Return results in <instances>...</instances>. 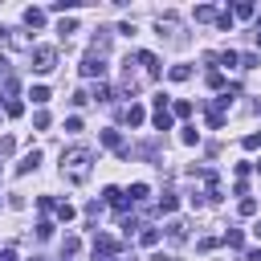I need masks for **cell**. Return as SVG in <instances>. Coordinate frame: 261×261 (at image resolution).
<instances>
[{
  "label": "cell",
  "instance_id": "33",
  "mask_svg": "<svg viewBox=\"0 0 261 261\" xmlns=\"http://www.w3.org/2000/svg\"><path fill=\"white\" fill-rule=\"evenodd\" d=\"M33 126H37V130H45V126H49V114H45V110H37V114H33Z\"/></svg>",
  "mask_w": 261,
  "mask_h": 261
},
{
  "label": "cell",
  "instance_id": "10",
  "mask_svg": "<svg viewBox=\"0 0 261 261\" xmlns=\"http://www.w3.org/2000/svg\"><path fill=\"white\" fill-rule=\"evenodd\" d=\"M167 241H175V245L188 241V220H171V224H167Z\"/></svg>",
  "mask_w": 261,
  "mask_h": 261
},
{
  "label": "cell",
  "instance_id": "7",
  "mask_svg": "<svg viewBox=\"0 0 261 261\" xmlns=\"http://www.w3.org/2000/svg\"><path fill=\"white\" fill-rule=\"evenodd\" d=\"M37 167H41V151L33 147V151H29V155L16 163V175H29V171H37Z\"/></svg>",
  "mask_w": 261,
  "mask_h": 261
},
{
  "label": "cell",
  "instance_id": "18",
  "mask_svg": "<svg viewBox=\"0 0 261 261\" xmlns=\"http://www.w3.org/2000/svg\"><path fill=\"white\" fill-rule=\"evenodd\" d=\"M29 98H33L37 106H45V102H49V86H33V90H29Z\"/></svg>",
  "mask_w": 261,
  "mask_h": 261
},
{
  "label": "cell",
  "instance_id": "2",
  "mask_svg": "<svg viewBox=\"0 0 261 261\" xmlns=\"http://www.w3.org/2000/svg\"><path fill=\"white\" fill-rule=\"evenodd\" d=\"M57 65V49L53 45H33V69L37 73H49Z\"/></svg>",
  "mask_w": 261,
  "mask_h": 261
},
{
  "label": "cell",
  "instance_id": "12",
  "mask_svg": "<svg viewBox=\"0 0 261 261\" xmlns=\"http://www.w3.org/2000/svg\"><path fill=\"white\" fill-rule=\"evenodd\" d=\"M147 196H151V188H147V184H130V192H126V200H130V204H143Z\"/></svg>",
  "mask_w": 261,
  "mask_h": 261
},
{
  "label": "cell",
  "instance_id": "29",
  "mask_svg": "<svg viewBox=\"0 0 261 261\" xmlns=\"http://www.w3.org/2000/svg\"><path fill=\"white\" fill-rule=\"evenodd\" d=\"M139 241H143V245H159V232H155V228H143Z\"/></svg>",
  "mask_w": 261,
  "mask_h": 261
},
{
  "label": "cell",
  "instance_id": "5",
  "mask_svg": "<svg viewBox=\"0 0 261 261\" xmlns=\"http://www.w3.org/2000/svg\"><path fill=\"white\" fill-rule=\"evenodd\" d=\"M135 61L147 69V77H159V57H155V53H147V49H143V53H135Z\"/></svg>",
  "mask_w": 261,
  "mask_h": 261
},
{
  "label": "cell",
  "instance_id": "24",
  "mask_svg": "<svg viewBox=\"0 0 261 261\" xmlns=\"http://www.w3.org/2000/svg\"><path fill=\"white\" fill-rule=\"evenodd\" d=\"M253 12H257V8H253V0H241V4L232 8V16H253Z\"/></svg>",
  "mask_w": 261,
  "mask_h": 261
},
{
  "label": "cell",
  "instance_id": "38",
  "mask_svg": "<svg viewBox=\"0 0 261 261\" xmlns=\"http://www.w3.org/2000/svg\"><path fill=\"white\" fill-rule=\"evenodd\" d=\"M0 73L8 77V57H4V53H0Z\"/></svg>",
  "mask_w": 261,
  "mask_h": 261
},
{
  "label": "cell",
  "instance_id": "1",
  "mask_svg": "<svg viewBox=\"0 0 261 261\" xmlns=\"http://www.w3.org/2000/svg\"><path fill=\"white\" fill-rule=\"evenodd\" d=\"M90 163H94V151L90 147H69L61 151V175L69 184H86L90 179Z\"/></svg>",
  "mask_w": 261,
  "mask_h": 261
},
{
  "label": "cell",
  "instance_id": "26",
  "mask_svg": "<svg viewBox=\"0 0 261 261\" xmlns=\"http://www.w3.org/2000/svg\"><path fill=\"white\" fill-rule=\"evenodd\" d=\"M57 33H61V41H65L69 33H77V20H61V24H57Z\"/></svg>",
  "mask_w": 261,
  "mask_h": 261
},
{
  "label": "cell",
  "instance_id": "36",
  "mask_svg": "<svg viewBox=\"0 0 261 261\" xmlns=\"http://www.w3.org/2000/svg\"><path fill=\"white\" fill-rule=\"evenodd\" d=\"M65 130H69V135H77V130H82V118H77V114H73V118H65Z\"/></svg>",
  "mask_w": 261,
  "mask_h": 261
},
{
  "label": "cell",
  "instance_id": "23",
  "mask_svg": "<svg viewBox=\"0 0 261 261\" xmlns=\"http://www.w3.org/2000/svg\"><path fill=\"white\" fill-rule=\"evenodd\" d=\"M175 204H179V200H175V192H163V200H159V212H175Z\"/></svg>",
  "mask_w": 261,
  "mask_h": 261
},
{
  "label": "cell",
  "instance_id": "20",
  "mask_svg": "<svg viewBox=\"0 0 261 261\" xmlns=\"http://www.w3.org/2000/svg\"><path fill=\"white\" fill-rule=\"evenodd\" d=\"M237 212H241V216H257V200H253V196H245V200L237 204Z\"/></svg>",
  "mask_w": 261,
  "mask_h": 261
},
{
  "label": "cell",
  "instance_id": "44",
  "mask_svg": "<svg viewBox=\"0 0 261 261\" xmlns=\"http://www.w3.org/2000/svg\"><path fill=\"white\" fill-rule=\"evenodd\" d=\"M0 175H4V171H0Z\"/></svg>",
  "mask_w": 261,
  "mask_h": 261
},
{
  "label": "cell",
  "instance_id": "40",
  "mask_svg": "<svg viewBox=\"0 0 261 261\" xmlns=\"http://www.w3.org/2000/svg\"><path fill=\"white\" fill-rule=\"evenodd\" d=\"M4 41H8V29H4V24H0V45H4Z\"/></svg>",
  "mask_w": 261,
  "mask_h": 261
},
{
  "label": "cell",
  "instance_id": "17",
  "mask_svg": "<svg viewBox=\"0 0 261 261\" xmlns=\"http://www.w3.org/2000/svg\"><path fill=\"white\" fill-rule=\"evenodd\" d=\"M224 245H228V249H241V245H245V232H241V228H228V232H224Z\"/></svg>",
  "mask_w": 261,
  "mask_h": 261
},
{
  "label": "cell",
  "instance_id": "34",
  "mask_svg": "<svg viewBox=\"0 0 261 261\" xmlns=\"http://www.w3.org/2000/svg\"><path fill=\"white\" fill-rule=\"evenodd\" d=\"M77 249H82V241H77V237H65V257H73Z\"/></svg>",
  "mask_w": 261,
  "mask_h": 261
},
{
  "label": "cell",
  "instance_id": "11",
  "mask_svg": "<svg viewBox=\"0 0 261 261\" xmlns=\"http://www.w3.org/2000/svg\"><path fill=\"white\" fill-rule=\"evenodd\" d=\"M24 24L29 29H41L45 24V8H24Z\"/></svg>",
  "mask_w": 261,
  "mask_h": 261
},
{
  "label": "cell",
  "instance_id": "39",
  "mask_svg": "<svg viewBox=\"0 0 261 261\" xmlns=\"http://www.w3.org/2000/svg\"><path fill=\"white\" fill-rule=\"evenodd\" d=\"M249 261H261V249H249Z\"/></svg>",
  "mask_w": 261,
  "mask_h": 261
},
{
  "label": "cell",
  "instance_id": "15",
  "mask_svg": "<svg viewBox=\"0 0 261 261\" xmlns=\"http://www.w3.org/2000/svg\"><path fill=\"white\" fill-rule=\"evenodd\" d=\"M155 130H171V110H155Z\"/></svg>",
  "mask_w": 261,
  "mask_h": 261
},
{
  "label": "cell",
  "instance_id": "4",
  "mask_svg": "<svg viewBox=\"0 0 261 261\" xmlns=\"http://www.w3.org/2000/svg\"><path fill=\"white\" fill-rule=\"evenodd\" d=\"M94 257L114 261V257H118V241H114V237H106V232H98V237H94Z\"/></svg>",
  "mask_w": 261,
  "mask_h": 261
},
{
  "label": "cell",
  "instance_id": "8",
  "mask_svg": "<svg viewBox=\"0 0 261 261\" xmlns=\"http://www.w3.org/2000/svg\"><path fill=\"white\" fill-rule=\"evenodd\" d=\"M98 139H102V147H110V151H118V155L126 151V143H122V135H118V130H102Z\"/></svg>",
  "mask_w": 261,
  "mask_h": 261
},
{
  "label": "cell",
  "instance_id": "32",
  "mask_svg": "<svg viewBox=\"0 0 261 261\" xmlns=\"http://www.w3.org/2000/svg\"><path fill=\"white\" fill-rule=\"evenodd\" d=\"M175 114H179V118H188V114H192V102H188V98H179V102H175Z\"/></svg>",
  "mask_w": 261,
  "mask_h": 261
},
{
  "label": "cell",
  "instance_id": "9",
  "mask_svg": "<svg viewBox=\"0 0 261 261\" xmlns=\"http://www.w3.org/2000/svg\"><path fill=\"white\" fill-rule=\"evenodd\" d=\"M102 196H106V204H110L114 212H126V192H118V188H106Z\"/></svg>",
  "mask_w": 261,
  "mask_h": 261
},
{
  "label": "cell",
  "instance_id": "28",
  "mask_svg": "<svg viewBox=\"0 0 261 261\" xmlns=\"http://www.w3.org/2000/svg\"><path fill=\"white\" fill-rule=\"evenodd\" d=\"M53 212H57V220H73V204H57Z\"/></svg>",
  "mask_w": 261,
  "mask_h": 261
},
{
  "label": "cell",
  "instance_id": "35",
  "mask_svg": "<svg viewBox=\"0 0 261 261\" xmlns=\"http://www.w3.org/2000/svg\"><path fill=\"white\" fill-rule=\"evenodd\" d=\"M241 147H245V151H257V147H261V135H245V143H241Z\"/></svg>",
  "mask_w": 261,
  "mask_h": 261
},
{
  "label": "cell",
  "instance_id": "42",
  "mask_svg": "<svg viewBox=\"0 0 261 261\" xmlns=\"http://www.w3.org/2000/svg\"><path fill=\"white\" fill-rule=\"evenodd\" d=\"M257 29H261V16H257Z\"/></svg>",
  "mask_w": 261,
  "mask_h": 261
},
{
  "label": "cell",
  "instance_id": "3",
  "mask_svg": "<svg viewBox=\"0 0 261 261\" xmlns=\"http://www.w3.org/2000/svg\"><path fill=\"white\" fill-rule=\"evenodd\" d=\"M82 77H98V82H102V77H106V57H102V53H86V57H82Z\"/></svg>",
  "mask_w": 261,
  "mask_h": 261
},
{
  "label": "cell",
  "instance_id": "37",
  "mask_svg": "<svg viewBox=\"0 0 261 261\" xmlns=\"http://www.w3.org/2000/svg\"><path fill=\"white\" fill-rule=\"evenodd\" d=\"M0 261H16V249H0Z\"/></svg>",
  "mask_w": 261,
  "mask_h": 261
},
{
  "label": "cell",
  "instance_id": "13",
  "mask_svg": "<svg viewBox=\"0 0 261 261\" xmlns=\"http://www.w3.org/2000/svg\"><path fill=\"white\" fill-rule=\"evenodd\" d=\"M167 77H171V82H188V77H192V65H171Z\"/></svg>",
  "mask_w": 261,
  "mask_h": 261
},
{
  "label": "cell",
  "instance_id": "30",
  "mask_svg": "<svg viewBox=\"0 0 261 261\" xmlns=\"http://www.w3.org/2000/svg\"><path fill=\"white\" fill-rule=\"evenodd\" d=\"M216 24H220L224 33H232V12H220V16H216Z\"/></svg>",
  "mask_w": 261,
  "mask_h": 261
},
{
  "label": "cell",
  "instance_id": "21",
  "mask_svg": "<svg viewBox=\"0 0 261 261\" xmlns=\"http://www.w3.org/2000/svg\"><path fill=\"white\" fill-rule=\"evenodd\" d=\"M77 8V0H53L49 4V12H73Z\"/></svg>",
  "mask_w": 261,
  "mask_h": 261
},
{
  "label": "cell",
  "instance_id": "14",
  "mask_svg": "<svg viewBox=\"0 0 261 261\" xmlns=\"http://www.w3.org/2000/svg\"><path fill=\"white\" fill-rule=\"evenodd\" d=\"M90 98H94V102H110V98H114V90H110V86H106V82H98V86H94V94H90Z\"/></svg>",
  "mask_w": 261,
  "mask_h": 261
},
{
  "label": "cell",
  "instance_id": "41",
  "mask_svg": "<svg viewBox=\"0 0 261 261\" xmlns=\"http://www.w3.org/2000/svg\"><path fill=\"white\" fill-rule=\"evenodd\" d=\"M253 232H257V241H261V220H257V224H253Z\"/></svg>",
  "mask_w": 261,
  "mask_h": 261
},
{
  "label": "cell",
  "instance_id": "31",
  "mask_svg": "<svg viewBox=\"0 0 261 261\" xmlns=\"http://www.w3.org/2000/svg\"><path fill=\"white\" fill-rule=\"evenodd\" d=\"M241 69H257V53H241Z\"/></svg>",
  "mask_w": 261,
  "mask_h": 261
},
{
  "label": "cell",
  "instance_id": "6",
  "mask_svg": "<svg viewBox=\"0 0 261 261\" xmlns=\"http://www.w3.org/2000/svg\"><path fill=\"white\" fill-rule=\"evenodd\" d=\"M143 118H147V110H143L139 102H130V106L122 110V122H126V126H143Z\"/></svg>",
  "mask_w": 261,
  "mask_h": 261
},
{
  "label": "cell",
  "instance_id": "27",
  "mask_svg": "<svg viewBox=\"0 0 261 261\" xmlns=\"http://www.w3.org/2000/svg\"><path fill=\"white\" fill-rule=\"evenodd\" d=\"M220 86H224V73L212 69V73H208V90H220Z\"/></svg>",
  "mask_w": 261,
  "mask_h": 261
},
{
  "label": "cell",
  "instance_id": "16",
  "mask_svg": "<svg viewBox=\"0 0 261 261\" xmlns=\"http://www.w3.org/2000/svg\"><path fill=\"white\" fill-rule=\"evenodd\" d=\"M179 143L196 147V143H200V130H196V126H179Z\"/></svg>",
  "mask_w": 261,
  "mask_h": 261
},
{
  "label": "cell",
  "instance_id": "22",
  "mask_svg": "<svg viewBox=\"0 0 261 261\" xmlns=\"http://www.w3.org/2000/svg\"><path fill=\"white\" fill-rule=\"evenodd\" d=\"M216 16H220V12H216L212 4H200V8H196V20H216Z\"/></svg>",
  "mask_w": 261,
  "mask_h": 261
},
{
  "label": "cell",
  "instance_id": "43",
  "mask_svg": "<svg viewBox=\"0 0 261 261\" xmlns=\"http://www.w3.org/2000/svg\"><path fill=\"white\" fill-rule=\"evenodd\" d=\"M114 261H122V257H114ZM130 261H135V257H130Z\"/></svg>",
  "mask_w": 261,
  "mask_h": 261
},
{
  "label": "cell",
  "instance_id": "25",
  "mask_svg": "<svg viewBox=\"0 0 261 261\" xmlns=\"http://www.w3.org/2000/svg\"><path fill=\"white\" fill-rule=\"evenodd\" d=\"M49 237H53V220H41L37 224V241H49Z\"/></svg>",
  "mask_w": 261,
  "mask_h": 261
},
{
  "label": "cell",
  "instance_id": "19",
  "mask_svg": "<svg viewBox=\"0 0 261 261\" xmlns=\"http://www.w3.org/2000/svg\"><path fill=\"white\" fill-rule=\"evenodd\" d=\"M4 114H8V118H20V114H24V102H20V98H8Z\"/></svg>",
  "mask_w": 261,
  "mask_h": 261
}]
</instances>
